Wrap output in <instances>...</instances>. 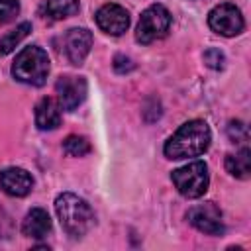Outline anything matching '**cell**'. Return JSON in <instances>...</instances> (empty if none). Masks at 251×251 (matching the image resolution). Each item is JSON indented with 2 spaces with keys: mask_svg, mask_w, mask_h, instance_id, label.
<instances>
[{
  "mask_svg": "<svg viewBox=\"0 0 251 251\" xmlns=\"http://www.w3.org/2000/svg\"><path fill=\"white\" fill-rule=\"evenodd\" d=\"M31 31V24L29 22H24V24H20L16 29H12V31H8L2 39H0V55H8V53H12L25 37H27V33Z\"/></svg>",
  "mask_w": 251,
  "mask_h": 251,
  "instance_id": "cell-16",
  "label": "cell"
},
{
  "mask_svg": "<svg viewBox=\"0 0 251 251\" xmlns=\"http://www.w3.org/2000/svg\"><path fill=\"white\" fill-rule=\"evenodd\" d=\"M61 124V106L55 98H41L35 106V126L43 131L55 129Z\"/></svg>",
  "mask_w": 251,
  "mask_h": 251,
  "instance_id": "cell-13",
  "label": "cell"
},
{
  "mask_svg": "<svg viewBox=\"0 0 251 251\" xmlns=\"http://www.w3.org/2000/svg\"><path fill=\"white\" fill-rule=\"evenodd\" d=\"M188 222L202 233L206 235H222L224 233V222H222V212L214 202H204L196 204L186 212Z\"/></svg>",
  "mask_w": 251,
  "mask_h": 251,
  "instance_id": "cell-8",
  "label": "cell"
},
{
  "mask_svg": "<svg viewBox=\"0 0 251 251\" xmlns=\"http://www.w3.org/2000/svg\"><path fill=\"white\" fill-rule=\"evenodd\" d=\"M135 65L131 63V59L129 57H126V55H116V59H114V69L118 71V73H127V71H131Z\"/></svg>",
  "mask_w": 251,
  "mask_h": 251,
  "instance_id": "cell-21",
  "label": "cell"
},
{
  "mask_svg": "<svg viewBox=\"0 0 251 251\" xmlns=\"http://www.w3.org/2000/svg\"><path fill=\"white\" fill-rule=\"evenodd\" d=\"M226 169L235 178H249V173H251V151H249V147H243L237 153H229L226 157Z\"/></svg>",
  "mask_w": 251,
  "mask_h": 251,
  "instance_id": "cell-15",
  "label": "cell"
},
{
  "mask_svg": "<svg viewBox=\"0 0 251 251\" xmlns=\"http://www.w3.org/2000/svg\"><path fill=\"white\" fill-rule=\"evenodd\" d=\"M12 75L16 80H20L24 84H31V86L45 84L47 75H49L47 53L37 45H29V47L22 49L12 65Z\"/></svg>",
  "mask_w": 251,
  "mask_h": 251,
  "instance_id": "cell-3",
  "label": "cell"
},
{
  "mask_svg": "<svg viewBox=\"0 0 251 251\" xmlns=\"http://www.w3.org/2000/svg\"><path fill=\"white\" fill-rule=\"evenodd\" d=\"M208 25L212 27V31H216L224 37H233L243 31L245 22H243L241 10L235 4L224 2L216 8H212V12L208 14Z\"/></svg>",
  "mask_w": 251,
  "mask_h": 251,
  "instance_id": "cell-6",
  "label": "cell"
},
{
  "mask_svg": "<svg viewBox=\"0 0 251 251\" xmlns=\"http://www.w3.org/2000/svg\"><path fill=\"white\" fill-rule=\"evenodd\" d=\"M227 135H229V139L235 143H243V141H247V137H249V131H247V126L243 124V122H229V126H227Z\"/></svg>",
  "mask_w": 251,
  "mask_h": 251,
  "instance_id": "cell-19",
  "label": "cell"
},
{
  "mask_svg": "<svg viewBox=\"0 0 251 251\" xmlns=\"http://www.w3.org/2000/svg\"><path fill=\"white\" fill-rule=\"evenodd\" d=\"M204 63L212 69H224V63H226V57L220 49H208L204 53Z\"/></svg>",
  "mask_w": 251,
  "mask_h": 251,
  "instance_id": "cell-20",
  "label": "cell"
},
{
  "mask_svg": "<svg viewBox=\"0 0 251 251\" xmlns=\"http://www.w3.org/2000/svg\"><path fill=\"white\" fill-rule=\"evenodd\" d=\"M55 212L63 229L75 239L86 235V231L94 226V212L90 204L73 192H63L57 196Z\"/></svg>",
  "mask_w": 251,
  "mask_h": 251,
  "instance_id": "cell-2",
  "label": "cell"
},
{
  "mask_svg": "<svg viewBox=\"0 0 251 251\" xmlns=\"http://www.w3.org/2000/svg\"><path fill=\"white\" fill-rule=\"evenodd\" d=\"M176 190L184 196V198H200L206 190H208V167L204 161H192L176 171H173L171 175Z\"/></svg>",
  "mask_w": 251,
  "mask_h": 251,
  "instance_id": "cell-4",
  "label": "cell"
},
{
  "mask_svg": "<svg viewBox=\"0 0 251 251\" xmlns=\"http://www.w3.org/2000/svg\"><path fill=\"white\" fill-rule=\"evenodd\" d=\"M171 22H173L171 12L161 4H153L141 14L135 29V39L143 45L163 39L171 29Z\"/></svg>",
  "mask_w": 251,
  "mask_h": 251,
  "instance_id": "cell-5",
  "label": "cell"
},
{
  "mask_svg": "<svg viewBox=\"0 0 251 251\" xmlns=\"http://www.w3.org/2000/svg\"><path fill=\"white\" fill-rule=\"evenodd\" d=\"M86 78L84 76H76V75H63L57 78L55 82V92H57V102L61 106V110L65 112H73L76 110L84 98H86Z\"/></svg>",
  "mask_w": 251,
  "mask_h": 251,
  "instance_id": "cell-7",
  "label": "cell"
},
{
  "mask_svg": "<svg viewBox=\"0 0 251 251\" xmlns=\"http://www.w3.org/2000/svg\"><path fill=\"white\" fill-rule=\"evenodd\" d=\"M96 24L104 33L122 35L129 25V14L120 4H104L96 12Z\"/></svg>",
  "mask_w": 251,
  "mask_h": 251,
  "instance_id": "cell-10",
  "label": "cell"
},
{
  "mask_svg": "<svg viewBox=\"0 0 251 251\" xmlns=\"http://www.w3.org/2000/svg\"><path fill=\"white\" fill-rule=\"evenodd\" d=\"M20 14V2L18 0H0V24L12 22Z\"/></svg>",
  "mask_w": 251,
  "mask_h": 251,
  "instance_id": "cell-18",
  "label": "cell"
},
{
  "mask_svg": "<svg viewBox=\"0 0 251 251\" xmlns=\"http://www.w3.org/2000/svg\"><path fill=\"white\" fill-rule=\"evenodd\" d=\"M90 141L82 135H69L65 141H63V151L69 155V157H84L90 153Z\"/></svg>",
  "mask_w": 251,
  "mask_h": 251,
  "instance_id": "cell-17",
  "label": "cell"
},
{
  "mask_svg": "<svg viewBox=\"0 0 251 251\" xmlns=\"http://www.w3.org/2000/svg\"><path fill=\"white\" fill-rule=\"evenodd\" d=\"M0 188L16 198H22L31 192L33 188V178L25 169L20 167H8L0 173Z\"/></svg>",
  "mask_w": 251,
  "mask_h": 251,
  "instance_id": "cell-11",
  "label": "cell"
},
{
  "mask_svg": "<svg viewBox=\"0 0 251 251\" xmlns=\"http://www.w3.org/2000/svg\"><path fill=\"white\" fill-rule=\"evenodd\" d=\"M39 12L47 20H65L78 12V0H43Z\"/></svg>",
  "mask_w": 251,
  "mask_h": 251,
  "instance_id": "cell-14",
  "label": "cell"
},
{
  "mask_svg": "<svg viewBox=\"0 0 251 251\" xmlns=\"http://www.w3.org/2000/svg\"><path fill=\"white\" fill-rule=\"evenodd\" d=\"M212 141V133L206 122L190 120L182 124L165 143V155L169 159H190L202 155Z\"/></svg>",
  "mask_w": 251,
  "mask_h": 251,
  "instance_id": "cell-1",
  "label": "cell"
},
{
  "mask_svg": "<svg viewBox=\"0 0 251 251\" xmlns=\"http://www.w3.org/2000/svg\"><path fill=\"white\" fill-rule=\"evenodd\" d=\"M51 231V218L43 208H31L22 224V233L31 239H41Z\"/></svg>",
  "mask_w": 251,
  "mask_h": 251,
  "instance_id": "cell-12",
  "label": "cell"
},
{
  "mask_svg": "<svg viewBox=\"0 0 251 251\" xmlns=\"http://www.w3.org/2000/svg\"><path fill=\"white\" fill-rule=\"evenodd\" d=\"M61 47L71 65H82L92 47V33L86 27H73L63 35Z\"/></svg>",
  "mask_w": 251,
  "mask_h": 251,
  "instance_id": "cell-9",
  "label": "cell"
}]
</instances>
